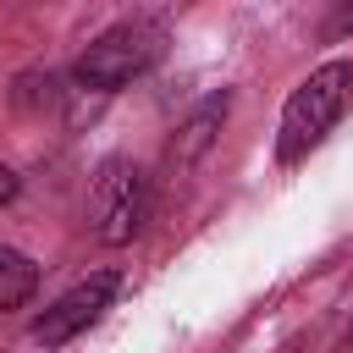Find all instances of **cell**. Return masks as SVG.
I'll list each match as a JSON object with an SVG mask.
<instances>
[{"mask_svg":"<svg viewBox=\"0 0 353 353\" xmlns=\"http://www.w3.org/2000/svg\"><path fill=\"white\" fill-rule=\"evenodd\" d=\"M347 105H353V61H347V55H331V61H320V66L287 94L281 127H276V160H281V165L309 160V154L331 138V127L347 116Z\"/></svg>","mask_w":353,"mask_h":353,"instance_id":"obj_1","label":"cell"},{"mask_svg":"<svg viewBox=\"0 0 353 353\" xmlns=\"http://www.w3.org/2000/svg\"><path fill=\"white\" fill-rule=\"evenodd\" d=\"M165 50V22L154 17H127L116 28H105L99 39H88V50L77 55L72 77L77 88H94V94H121L127 83H138Z\"/></svg>","mask_w":353,"mask_h":353,"instance_id":"obj_2","label":"cell"},{"mask_svg":"<svg viewBox=\"0 0 353 353\" xmlns=\"http://www.w3.org/2000/svg\"><path fill=\"white\" fill-rule=\"evenodd\" d=\"M149 204H154V182H149V171L138 160H127V154L99 160L94 188H88V226H94V237L105 248L132 243L143 232V221H149Z\"/></svg>","mask_w":353,"mask_h":353,"instance_id":"obj_3","label":"cell"},{"mask_svg":"<svg viewBox=\"0 0 353 353\" xmlns=\"http://www.w3.org/2000/svg\"><path fill=\"white\" fill-rule=\"evenodd\" d=\"M116 292H121V276H116V270H94V276H83L77 287H66V292L33 320V342H44V347L72 342L77 331H88V325L116 303Z\"/></svg>","mask_w":353,"mask_h":353,"instance_id":"obj_4","label":"cell"},{"mask_svg":"<svg viewBox=\"0 0 353 353\" xmlns=\"http://www.w3.org/2000/svg\"><path fill=\"white\" fill-rule=\"evenodd\" d=\"M226 110H232V94H226V88H221V94H210V99H204V105L176 127V138L165 143V165H171V171H188V165L215 143V132H221Z\"/></svg>","mask_w":353,"mask_h":353,"instance_id":"obj_5","label":"cell"},{"mask_svg":"<svg viewBox=\"0 0 353 353\" xmlns=\"http://www.w3.org/2000/svg\"><path fill=\"white\" fill-rule=\"evenodd\" d=\"M33 292H39V265L22 248L0 243V309H22L33 303Z\"/></svg>","mask_w":353,"mask_h":353,"instance_id":"obj_6","label":"cell"},{"mask_svg":"<svg viewBox=\"0 0 353 353\" xmlns=\"http://www.w3.org/2000/svg\"><path fill=\"white\" fill-rule=\"evenodd\" d=\"M11 199H17V171H11L6 160H0V210H6Z\"/></svg>","mask_w":353,"mask_h":353,"instance_id":"obj_7","label":"cell"},{"mask_svg":"<svg viewBox=\"0 0 353 353\" xmlns=\"http://www.w3.org/2000/svg\"><path fill=\"white\" fill-rule=\"evenodd\" d=\"M347 28H353V11H336V22H331L325 33H347Z\"/></svg>","mask_w":353,"mask_h":353,"instance_id":"obj_8","label":"cell"},{"mask_svg":"<svg viewBox=\"0 0 353 353\" xmlns=\"http://www.w3.org/2000/svg\"><path fill=\"white\" fill-rule=\"evenodd\" d=\"M342 347H353V320H347V331H342Z\"/></svg>","mask_w":353,"mask_h":353,"instance_id":"obj_9","label":"cell"}]
</instances>
